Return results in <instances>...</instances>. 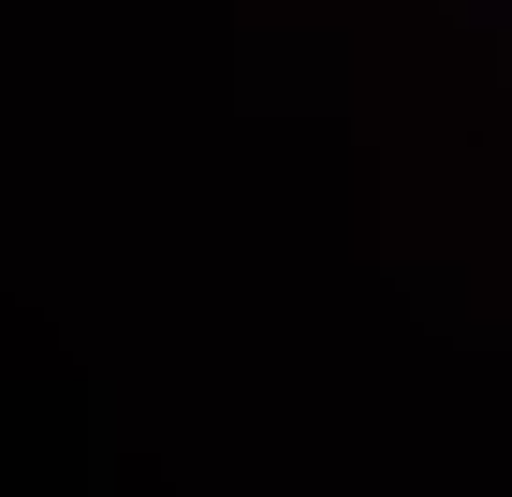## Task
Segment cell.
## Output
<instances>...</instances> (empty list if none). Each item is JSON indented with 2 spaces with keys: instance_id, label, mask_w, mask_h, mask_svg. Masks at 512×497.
I'll list each match as a JSON object with an SVG mask.
<instances>
[]
</instances>
